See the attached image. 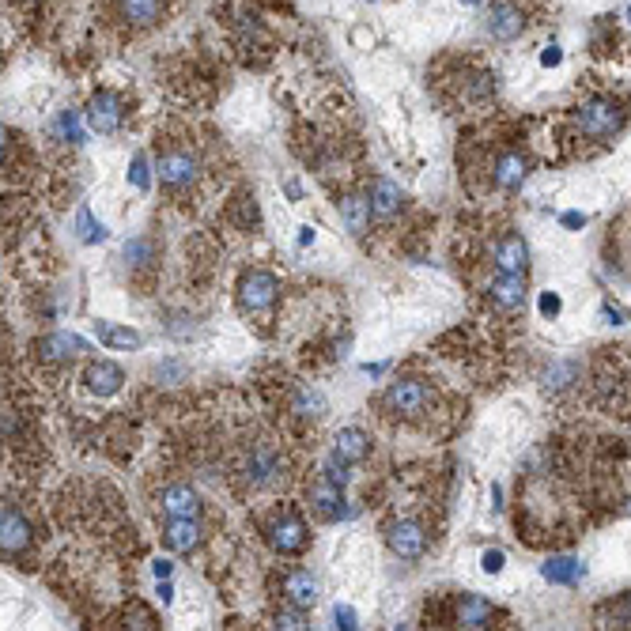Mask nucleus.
Segmentation results:
<instances>
[{
  "label": "nucleus",
  "mask_w": 631,
  "mask_h": 631,
  "mask_svg": "<svg viewBox=\"0 0 631 631\" xmlns=\"http://www.w3.org/2000/svg\"><path fill=\"white\" fill-rule=\"evenodd\" d=\"M571 125H575V137L605 144L624 129V103L613 95H590L571 110Z\"/></svg>",
  "instance_id": "f257e3e1"
},
{
  "label": "nucleus",
  "mask_w": 631,
  "mask_h": 631,
  "mask_svg": "<svg viewBox=\"0 0 631 631\" xmlns=\"http://www.w3.org/2000/svg\"><path fill=\"white\" fill-rule=\"evenodd\" d=\"M155 171H159V186L167 189L174 201H189L201 186V159L186 144H167L155 159Z\"/></svg>",
  "instance_id": "f03ea898"
},
{
  "label": "nucleus",
  "mask_w": 631,
  "mask_h": 631,
  "mask_svg": "<svg viewBox=\"0 0 631 631\" xmlns=\"http://www.w3.org/2000/svg\"><path fill=\"white\" fill-rule=\"evenodd\" d=\"M431 409H435V390L427 378H397V382H390V390L382 393V412L401 424L424 420Z\"/></svg>",
  "instance_id": "7ed1b4c3"
},
{
  "label": "nucleus",
  "mask_w": 631,
  "mask_h": 631,
  "mask_svg": "<svg viewBox=\"0 0 631 631\" xmlns=\"http://www.w3.org/2000/svg\"><path fill=\"white\" fill-rule=\"evenodd\" d=\"M280 477H284V458H280V450H276L273 443H254L242 450V458H239L242 488L257 492V488L276 484Z\"/></svg>",
  "instance_id": "20e7f679"
},
{
  "label": "nucleus",
  "mask_w": 631,
  "mask_h": 631,
  "mask_svg": "<svg viewBox=\"0 0 631 631\" xmlns=\"http://www.w3.org/2000/svg\"><path fill=\"white\" fill-rule=\"evenodd\" d=\"M265 541L273 552L280 556H303L310 545V533H307V522L299 518L295 511H273L269 514V522H265Z\"/></svg>",
  "instance_id": "39448f33"
},
{
  "label": "nucleus",
  "mask_w": 631,
  "mask_h": 631,
  "mask_svg": "<svg viewBox=\"0 0 631 631\" xmlns=\"http://www.w3.org/2000/svg\"><path fill=\"white\" fill-rule=\"evenodd\" d=\"M280 295V280L265 269H250L239 280V310L246 318H269Z\"/></svg>",
  "instance_id": "423d86ee"
},
{
  "label": "nucleus",
  "mask_w": 631,
  "mask_h": 631,
  "mask_svg": "<svg viewBox=\"0 0 631 631\" xmlns=\"http://www.w3.org/2000/svg\"><path fill=\"white\" fill-rule=\"evenodd\" d=\"M84 114H87V125H91L95 133L110 137V133H118L121 125H125L129 106H125V99H121L118 91L103 87V91H95V95H91V103H87Z\"/></svg>",
  "instance_id": "0eeeda50"
},
{
  "label": "nucleus",
  "mask_w": 631,
  "mask_h": 631,
  "mask_svg": "<svg viewBox=\"0 0 631 631\" xmlns=\"http://www.w3.org/2000/svg\"><path fill=\"white\" fill-rule=\"evenodd\" d=\"M167 12V0H110V16L129 31H148Z\"/></svg>",
  "instance_id": "6e6552de"
},
{
  "label": "nucleus",
  "mask_w": 631,
  "mask_h": 631,
  "mask_svg": "<svg viewBox=\"0 0 631 631\" xmlns=\"http://www.w3.org/2000/svg\"><path fill=\"white\" fill-rule=\"evenodd\" d=\"M386 545H390L393 556H401V560H420L427 548V533L420 522H412V518H397L386 526Z\"/></svg>",
  "instance_id": "1a4fd4ad"
},
{
  "label": "nucleus",
  "mask_w": 631,
  "mask_h": 631,
  "mask_svg": "<svg viewBox=\"0 0 631 631\" xmlns=\"http://www.w3.org/2000/svg\"><path fill=\"white\" fill-rule=\"evenodd\" d=\"M526 31V12H522V4H514V0H492V8H488V35L495 42H514V38H522Z\"/></svg>",
  "instance_id": "9d476101"
},
{
  "label": "nucleus",
  "mask_w": 631,
  "mask_h": 631,
  "mask_svg": "<svg viewBox=\"0 0 631 631\" xmlns=\"http://www.w3.org/2000/svg\"><path fill=\"white\" fill-rule=\"evenodd\" d=\"M310 511L318 514L322 522H337L344 518V484L341 480H333L329 473L314 480V488H310Z\"/></svg>",
  "instance_id": "9b49d317"
},
{
  "label": "nucleus",
  "mask_w": 631,
  "mask_h": 631,
  "mask_svg": "<svg viewBox=\"0 0 631 631\" xmlns=\"http://www.w3.org/2000/svg\"><path fill=\"white\" fill-rule=\"evenodd\" d=\"M155 507L167 518H201V495L193 492L189 484H167L163 492L155 495Z\"/></svg>",
  "instance_id": "f8f14e48"
},
{
  "label": "nucleus",
  "mask_w": 631,
  "mask_h": 631,
  "mask_svg": "<svg viewBox=\"0 0 631 631\" xmlns=\"http://www.w3.org/2000/svg\"><path fill=\"white\" fill-rule=\"evenodd\" d=\"M488 299H492L495 310L503 314H514L526 303V276L522 273H495V280L488 284Z\"/></svg>",
  "instance_id": "ddd939ff"
},
{
  "label": "nucleus",
  "mask_w": 631,
  "mask_h": 631,
  "mask_svg": "<svg viewBox=\"0 0 631 631\" xmlns=\"http://www.w3.org/2000/svg\"><path fill=\"white\" fill-rule=\"evenodd\" d=\"M0 545H4V560H8V556H19L23 548L31 545V526H27V518L19 514L16 503H4V514H0Z\"/></svg>",
  "instance_id": "4468645a"
},
{
  "label": "nucleus",
  "mask_w": 631,
  "mask_h": 631,
  "mask_svg": "<svg viewBox=\"0 0 631 631\" xmlns=\"http://www.w3.org/2000/svg\"><path fill=\"white\" fill-rule=\"evenodd\" d=\"M529 178V155L526 152H499L492 163V182L495 189H503V193H511L518 189L522 182Z\"/></svg>",
  "instance_id": "2eb2a0df"
},
{
  "label": "nucleus",
  "mask_w": 631,
  "mask_h": 631,
  "mask_svg": "<svg viewBox=\"0 0 631 631\" xmlns=\"http://www.w3.org/2000/svg\"><path fill=\"white\" fill-rule=\"evenodd\" d=\"M492 261L495 273H522L529 269V246L522 235H503V239L492 246Z\"/></svg>",
  "instance_id": "dca6fc26"
},
{
  "label": "nucleus",
  "mask_w": 631,
  "mask_h": 631,
  "mask_svg": "<svg viewBox=\"0 0 631 631\" xmlns=\"http://www.w3.org/2000/svg\"><path fill=\"white\" fill-rule=\"evenodd\" d=\"M367 201H371L375 220H382V223L397 220V216H401V205H405L401 189L393 186L390 178H375V182H371V189H367Z\"/></svg>",
  "instance_id": "f3484780"
},
{
  "label": "nucleus",
  "mask_w": 631,
  "mask_h": 631,
  "mask_svg": "<svg viewBox=\"0 0 631 631\" xmlns=\"http://www.w3.org/2000/svg\"><path fill=\"white\" fill-rule=\"evenodd\" d=\"M35 352L42 363H72L80 352H87V341H80L76 333H50L35 344Z\"/></svg>",
  "instance_id": "a211bd4d"
},
{
  "label": "nucleus",
  "mask_w": 631,
  "mask_h": 631,
  "mask_svg": "<svg viewBox=\"0 0 631 631\" xmlns=\"http://www.w3.org/2000/svg\"><path fill=\"white\" fill-rule=\"evenodd\" d=\"M495 616L499 613H495L492 601H484V597L477 594L458 597V605H454V624H458V628H492Z\"/></svg>",
  "instance_id": "6ab92c4d"
},
{
  "label": "nucleus",
  "mask_w": 631,
  "mask_h": 631,
  "mask_svg": "<svg viewBox=\"0 0 631 631\" xmlns=\"http://www.w3.org/2000/svg\"><path fill=\"white\" fill-rule=\"evenodd\" d=\"M201 537H205V529L197 518H167V526H163V545L171 552H193L201 545Z\"/></svg>",
  "instance_id": "aec40b11"
},
{
  "label": "nucleus",
  "mask_w": 631,
  "mask_h": 631,
  "mask_svg": "<svg viewBox=\"0 0 631 631\" xmlns=\"http://www.w3.org/2000/svg\"><path fill=\"white\" fill-rule=\"evenodd\" d=\"M84 382L91 393H99V397H110V393L121 390V382H125V371H121L118 363H110V359H99V363H91L84 371Z\"/></svg>",
  "instance_id": "412c9836"
},
{
  "label": "nucleus",
  "mask_w": 631,
  "mask_h": 631,
  "mask_svg": "<svg viewBox=\"0 0 631 631\" xmlns=\"http://www.w3.org/2000/svg\"><path fill=\"white\" fill-rule=\"evenodd\" d=\"M333 454L341 461H348V465H359V461L371 454V439L359 427H344L341 435L333 439Z\"/></svg>",
  "instance_id": "4be33fe9"
},
{
  "label": "nucleus",
  "mask_w": 631,
  "mask_h": 631,
  "mask_svg": "<svg viewBox=\"0 0 631 631\" xmlns=\"http://www.w3.org/2000/svg\"><path fill=\"white\" fill-rule=\"evenodd\" d=\"M284 601L299 605V609H310L318 601V582L310 579V571H291L284 579Z\"/></svg>",
  "instance_id": "5701e85b"
},
{
  "label": "nucleus",
  "mask_w": 631,
  "mask_h": 631,
  "mask_svg": "<svg viewBox=\"0 0 631 631\" xmlns=\"http://www.w3.org/2000/svg\"><path fill=\"white\" fill-rule=\"evenodd\" d=\"M341 212H344V220H348V227L356 231V235H363L367 231V223H371V201H363V197H344L341 201Z\"/></svg>",
  "instance_id": "b1692460"
},
{
  "label": "nucleus",
  "mask_w": 631,
  "mask_h": 631,
  "mask_svg": "<svg viewBox=\"0 0 631 631\" xmlns=\"http://www.w3.org/2000/svg\"><path fill=\"white\" fill-rule=\"evenodd\" d=\"M95 333H99V341L110 344V348H140L137 329H118V325H110V322H95Z\"/></svg>",
  "instance_id": "393cba45"
},
{
  "label": "nucleus",
  "mask_w": 631,
  "mask_h": 631,
  "mask_svg": "<svg viewBox=\"0 0 631 631\" xmlns=\"http://www.w3.org/2000/svg\"><path fill=\"white\" fill-rule=\"evenodd\" d=\"M575 378H579V363H571V359H556V363L548 367V375H545V390L560 393V390H567Z\"/></svg>",
  "instance_id": "a878e982"
},
{
  "label": "nucleus",
  "mask_w": 631,
  "mask_h": 631,
  "mask_svg": "<svg viewBox=\"0 0 631 631\" xmlns=\"http://www.w3.org/2000/svg\"><path fill=\"white\" fill-rule=\"evenodd\" d=\"M291 412L295 416H303V420H318L325 412V401L318 390H299L295 393V401H291Z\"/></svg>",
  "instance_id": "bb28decb"
},
{
  "label": "nucleus",
  "mask_w": 631,
  "mask_h": 631,
  "mask_svg": "<svg viewBox=\"0 0 631 631\" xmlns=\"http://www.w3.org/2000/svg\"><path fill=\"white\" fill-rule=\"evenodd\" d=\"M582 571L579 560H571V556H556V560L545 563V579L548 582H575Z\"/></svg>",
  "instance_id": "cd10ccee"
},
{
  "label": "nucleus",
  "mask_w": 631,
  "mask_h": 631,
  "mask_svg": "<svg viewBox=\"0 0 631 631\" xmlns=\"http://www.w3.org/2000/svg\"><path fill=\"white\" fill-rule=\"evenodd\" d=\"M601 620H609V628H631V594L601 609Z\"/></svg>",
  "instance_id": "c85d7f7f"
},
{
  "label": "nucleus",
  "mask_w": 631,
  "mask_h": 631,
  "mask_svg": "<svg viewBox=\"0 0 631 631\" xmlns=\"http://www.w3.org/2000/svg\"><path fill=\"white\" fill-rule=\"evenodd\" d=\"M125 261H129L133 269H148V265H152V242L133 239L125 246Z\"/></svg>",
  "instance_id": "c756f323"
},
{
  "label": "nucleus",
  "mask_w": 631,
  "mask_h": 631,
  "mask_svg": "<svg viewBox=\"0 0 631 631\" xmlns=\"http://www.w3.org/2000/svg\"><path fill=\"white\" fill-rule=\"evenodd\" d=\"M76 223H80V235H84V242H99V239L106 235L103 223L91 220V212H87V208H80V216H76Z\"/></svg>",
  "instance_id": "7c9ffc66"
},
{
  "label": "nucleus",
  "mask_w": 631,
  "mask_h": 631,
  "mask_svg": "<svg viewBox=\"0 0 631 631\" xmlns=\"http://www.w3.org/2000/svg\"><path fill=\"white\" fill-rule=\"evenodd\" d=\"M57 129H61V133H69L72 140H80V125H76V118H72V114H61Z\"/></svg>",
  "instance_id": "2f4dec72"
},
{
  "label": "nucleus",
  "mask_w": 631,
  "mask_h": 631,
  "mask_svg": "<svg viewBox=\"0 0 631 631\" xmlns=\"http://www.w3.org/2000/svg\"><path fill=\"white\" fill-rule=\"evenodd\" d=\"M499 567H503V552H488V556H484V571H499Z\"/></svg>",
  "instance_id": "473e14b6"
},
{
  "label": "nucleus",
  "mask_w": 631,
  "mask_h": 631,
  "mask_svg": "<svg viewBox=\"0 0 631 631\" xmlns=\"http://www.w3.org/2000/svg\"><path fill=\"white\" fill-rule=\"evenodd\" d=\"M133 182H137V186H148V174H144V159H137V163H133Z\"/></svg>",
  "instance_id": "72a5a7b5"
},
{
  "label": "nucleus",
  "mask_w": 631,
  "mask_h": 631,
  "mask_svg": "<svg viewBox=\"0 0 631 631\" xmlns=\"http://www.w3.org/2000/svg\"><path fill=\"white\" fill-rule=\"evenodd\" d=\"M541 310H545V314H556V310H560V299H556V295H545V299H541Z\"/></svg>",
  "instance_id": "f704fd0d"
},
{
  "label": "nucleus",
  "mask_w": 631,
  "mask_h": 631,
  "mask_svg": "<svg viewBox=\"0 0 631 631\" xmlns=\"http://www.w3.org/2000/svg\"><path fill=\"white\" fill-rule=\"evenodd\" d=\"M545 65H560V50H556V46H548V53H545Z\"/></svg>",
  "instance_id": "c9c22d12"
},
{
  "label": "nucleus",
  "mask_w": 631,
  "mask_h": 631,
  "mask_svg": "<svg viewBox=\"0 0 631 631\" xmlns=\"http://www.w3.org/2000/svg\"><path fill=\"white\" fill-rule=\"evenodd\" d=\"M31 4H42V0H31Z\"/></svg>",
  "instance_id": "e433bc0d"
}]
</instances>
